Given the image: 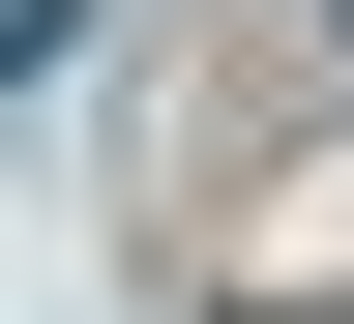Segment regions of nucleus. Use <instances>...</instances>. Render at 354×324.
Here are the masks:
<instances>
[{
    "label": "nucleus",
    "instance_id": "1",
    "mask_svg": "<svg viewBox=\"0 0 354 324\" xmlns=\"http://www.w3.org/2000/svg\"><path fill=\"white\" fill-rule=\"evenodd\" d=\"M325 30H354V0H325Z\"/></svg>",
    "mask_w": 354,
    "mask_h": 324
}]
</instances>
